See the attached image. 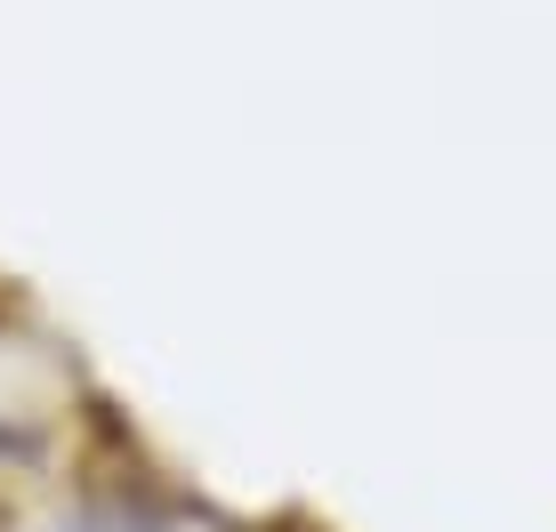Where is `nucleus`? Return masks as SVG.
I'll return each mask as SVG.
<instances>
[{
	"label": "nucleus",
	"instance_id": "f257e3e1",
	"mask_svg": "<svg viewBox=\"0 0 556 532\" xmlns=\"http://www.w3.org/2000/svg\"><path fill=\"white\" fill-rule=\"evenodd\" d=\"M266 532H323V524H299V517H282V524H266Z\"/></svg>",
	"mask_w": 556,
	"mask_h": 532
}]
</instances>
